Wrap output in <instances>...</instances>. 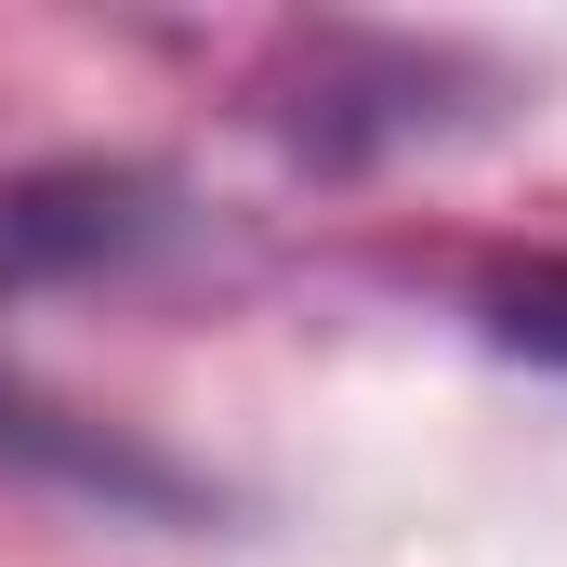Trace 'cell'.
<instances>
[{
	"instance_id": "1",
	"label": "cell",
	"mask_w": 567,
	"mask_h": 567,
	"mask_svg": "<svg viewBox=\"0 0 567 567\" xmlns=\"http://www.w3.org/2000/svg\"><path fill=\"white\" fill-rule=\"evenodd\" d=\"M502 343L567 357V278H515V290H502Z\"/></svg>"
}]
</instances>
